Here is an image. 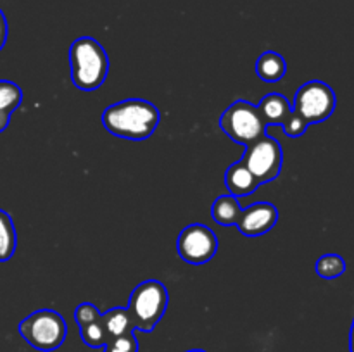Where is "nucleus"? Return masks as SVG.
Returning a JSON list of instances; mask_svg holds the SVG:
<instances>
[{"label": "nucleus", "instance_id": "nucleus-19", "mask_svg": "<svg viewBox=\"0 0 354 352\" xmlns=\"http://www.w3.org/2000/svg\"><path fill=\"white\" fill-rule=\"evenodd\" d=\"M102 349V352H138V340L131 331V333L111 338Z\"/></svg>", "mask_w": 354, "mask_h": 352}, {"label": "nucleus", "instance_id": "nucleus-17", "mask_svg": "<svg viewBox=\"0 0 354 352\" xmlns=\"http://www.w3.org/2000/svg\"><path fill=\"white\" fill-rule=\"evenodd\" d=\"M80 335H82V340L88 347L93 349H102L109 342V337H107V331L102 323V316L99 320L92 321V323L80 326Z\"/></svg>", "mask_w": 354, "mask_h": 352}, {"label": "nucleus", "instance_id": "nucleus-21", "mask_svg": "<svg viewBox=\"0 0 354 352\" xmlns=\"http://www.w3.org/2000/svg\"><path fill=\"white\" fill-rule=\"evenodd\" d=\"M308 126H310V124H308L306 121L303 119V117L297 116V114L294 113V110H292V114H290V116L287 117L286 123L282 124L283 131H286L287 137H290V138H297V137H301V135L306 133Z\"/></svg>", "mask_w": 354, "mask_h": 352}, {"label": "nucleus", "instance_id": "nucleus-15", "mask_svg": "<svg viewBox=\"0 0 354 352\" xmlns=\"http://www.w3.org/2000/svg\"><path fill=\"white\" fill-rule=\"evenodd\" d=\"M17 235L12 217L0 209V262H7L16 252Z\"/></svg>", "mask_w": 354, "mask_h": 352}, {"label": "nucleus", "instance_id": "nucleus-12", "mask_svg": "<svg viewBox=\"0 0 354 352\" xmlns=\"http://www.w3.org/2000/svg\"><path fill=\"white\" fill-rule=\"evenodd\" d=\"M287 64L286 59L279 52L266 50L256 61V75L266 83H279L286 76Z\"/></svg>", "mask_w": 354, "mask_h": 352}, {"label": "nucleus", "instance_id": "nucleus-20", "mask_svg": "<svg viewBox=\"0 0 354 352\" xmlns=\"http://www.w3.org/2000/svg\"><path fill=\"white\" fill-rule=\"evenodd\" d=\"M100 316H102V313H100V311L90 302L80 304V306L75 309V321H76V324H78V326H83V324L92 323V321L99 320Z\"/></svg>", "mask_w": 354, "mask_h": 352}, {"label": "nucleus", "instance_id": "nucleus-24", "mask_svg": "<svg viewBox=\"0 0 354 352\" xmlns=\"http://www.w3.org/2000/svg\"><path fill=\"white\" fill-rule=\"evenodd\" d=\"M349 352H354V320H353L351 331H349Z\"/></svg>", "mask_w": 354, "mask_h": 352}, {"label": "nucleus", "instance_id": "nucleus-7", "mask_svg": "<svg viewBox=\"0 0 354 352\" xmlns=\"http://www.w3.org/2000/svg\"><path fill=\"white\" fill-rule=\"evenodd\" d=\"M241 161L256 176L259 185H263V183L273 182V179L279 178L283 161L282 147H280L275 138L265 135L263 138L252 141L251 145L245 147Z\"/></svg>", "mask_w": 354, "mask_h": 352}, {"label": "nucleus", "instance_id": "nucleus-25", "mask_svg": "<svg viewBox=\"0 0 354 352\" xmlns=\"http://www.w3.org/2000/svg\"><path fill=\"white\" fill-rule=\"evenodd\" d=\"M187 352H206V351H201V349H192V351H187Z\"/></svg>", "mask_w": 354, "mask_h": 352}, {"label": "nucleus", "instance_id": "nucleus-10", "mask_svg": "<svg viewBox=\"0 0 354 352\" xmlns=\"http://www.w3.org/2000/svg\"><path fill=\"white\" fill-rule=\"evenodd\" d=\"M225 185H227L228 192L234 197H248L256 192L259 186V182L256 176L249 171L248 166L242 161L234 162L228 166L227 173H225Z\"/></svg>", "mask_w": 354, "mask_h": 352}, {"label": "nucleus", "instance_id": "nucleus-8", "mask_svg": "<svg viewBox=\"0 0 354 352\" xmlns=\"http://www.w3.org/2000/svg\"><path fill=\"white\" fill-rule=\"evenodd\" d=\"M176 251L180 257L189 264H206L218 251V238L209 226L201 223L183 228L176 240Z\"/></svg>", "mask_w": 354, "mask_h": 352}, {"label": "nucleus", "instance_id": "nucleus-1", "mask_svg": "<svg viewBox=\"0 0 354 352\" xmlns=\"http://www.w3.org/2000/svg\"><path fill=\"white\" fill-rule=\"evenodd\" d=\"M161 114L144 99H127L113 104L102 113V124L111 135L128 140H145L158 128Z\"/></svg>", "mask_w": 354, "mask_h": 352}, {"label": "nucleus", "instance_id": "nucleus-5", "mask_svg": "<svg viewBox=\"0 0 354 352\" xmlns=\"http://www.w3.org/2000/svg\"><path fill=\"white\" fill-rule=\"evenodd\" d=\"M220 128L228 138L241 145H251L266 135V123L258 106L248 100H235L220 117Z\"/></svg>", "mask_w": 354, "mask_h": 352}, {"label": "nucleus", "instance_id": "nucleus-22", "mask_svg": "<svg viewBox=\"0 0 354 352\" xmlns=\"http://www.w3.org/2000/svg\"><path fill=\"white\" fill-rule=\"evenodd\" d=\"M7 33H9V26H7L6 14H3L2 9H0V50H2L3 45H6Z\"/></svg>", "mask_w": 354, "mask_h": 352}, {"label": "nucleus", "instance_id": "nucleus-13", "mask_svg": "<svg viewBox=\"0 0 354 352\" xmlns=\"http://www.w3.org/2000/svg\"><path fill=\"white\" fill-rule=\"evenodd\" d=\"M241 211L242 207L237 197L228 193V195H221L214 200L213 207H211V216L221 226H234L241 216Z\"/></svg>", "mask_w": 354, "mask_h": 352}, {"label": "nucleus", "instance_id": "nucleus-18", "mask_svg": "<svg viewBox=\"0 0 354 352\" xmlns=\"http://www.w3.org/2000/svg\"><path fill=\"white\" fill-rule=\"evenodd\" d=\"M23 100V90L12 81H0V110L12 114Z\"/></svg>", "mask_w": 354, "mask_h": 352}, {"label": "nucleus", "instance_id": "nucleus-11", "mask_svg": "<svg viewBox=\"0 0 354 352\" xmlns=\"http://www.w3.org/2000/svg\"><path fill=\"white\" fill-rule=\"evenodd\" d=\"M258 109L263 119H265L266 126H270V124H279V126H282L287 117L292 114V104L282 93H268V95H265L261 99Z\"/></svg>", "mask_w": 354, "mask_h": 352}, {"label": "nucleus", "instance_id": "nucleus-2", "mask_svg": "<svg viewBox=\"0 0 354 352\" xmlns=\"http://www.w3.org/2000/svg\"><path fill=\"white\" fill-rule=\"evenodd\" d=\"M71 79L76 88L93 92L106 81L109 72L107 52L95 38L80 37L69 48Z\"/></svg>", "mask_w": 354, "mask_h": 352}, {"label": "nucleus", "instance_id": "nucleus-9", "mask_svg": "<svg viewBox=\"0 0 354 352\" xmlns=\"http://www.w3.org/2000/svg\"><path fill=\"white\" fill-rule=\"evenodd\" d=\"M279 221V209L270 202H254L241 211L235 226L245 237H261Z\"/></svg>", "mask_w": 354, "mask_h": 352}, {"label": "nucleus", "instance_id": "nucleus-6", "mask_svg": "<svg viewBox=\"0 0 354 352\" xmlns=\"http://www.w3.org/2000/svg\"><path fill=\"white\" fill-rule=\"evenodd\" d=\"M335 107H337V97L334 88L318 79L304 83L301 88H297L292 104L294 113L303 117L308 124L327 121L334 114Z\"/></svg>", "mask_w": 354, "mask_h": 352}, {"label": "nucleus", "instance_id": "nucleus-23", "mask_svg": "<svg viewBox=\"0 0 354 352\" xmlns=\"http://www.w3.org/2000/svg\"><path fill=\"white\" fill-rule=\"evenodd\" d=\"M9 121H10V114L2 113V110H0V133L9 126Z\"/></svg>", "mask_w": 354, "mask_h": 352}, {"label": "nucleus", "instance_id": "nucleus-14", "mask_svg": "<svg viewBox=\"0 0 354 352\" xmlns=\"http://www.w3.org/2000/svg\"><path fill=\"white\" fill-rule=\"evenodd\" d=\"M102 323L109 340L114 337H121V335L135 331L133 324H131L130 313H128L127 307H113L107 313H102Z\"/></svg>", "mask_w": 354, "mask_h": 352}, {"label": "nucleus", "instance_id": "nucleus-3", "mask_svg": "<svg viewBox=\"0 0 354 352\" xmlns=\"http://www.w3.org/2000/svg\"><path fill=\"white\" fill-rule=\"evenodd\" d=\"M169 295L166 286L158 280H145L138 283L130 293L128 313L133 330L152 331L168 309Z\"/></svg>", "mask_w": 354, "mask_h": 352}, {"label": "nucleus", "instance_id": "nucleus-16", "mask_svg": "<svg viewBox=\"0 0 354 352\" xmlns=\"http://www.w3.org/2000/svg\"><path fill=\"white\" fill-rule=\"evenodd\" d=\"M317 275L324 280H335L346 273V261L339 254H325L317 261Z\"/></svg>", "mask_w": 354, "mask_h": 352}, {"label": "nucleus", "instance_id": "nucleus-4", "mask_svg": "<svg viewBox=\"0 0 354 352\" xmlns=\"http://www.w3.org/2000/svg\"><path fill=\"white\" fill-rule=\"evenodd\" d=\"M19 335L37 351L52 352L64 344L68 324L57 311L38 309L21 321Z\"/></svg>", "mask_w": 354, "mask_h": 352}]
</instances>
